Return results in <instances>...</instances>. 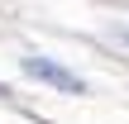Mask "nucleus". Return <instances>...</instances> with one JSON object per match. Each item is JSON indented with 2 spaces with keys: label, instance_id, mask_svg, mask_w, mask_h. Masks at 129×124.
I'll use <instances>...</instances> for the list:
<instances>
[{
  "label": "nucleus",
  "instance_id": "nucleus-1",
  "mask_svg": "<svg viewBox=\"0 0 129 124\" xmlns=\"http://www.w3.org/2000/svg\"><path fill=\"white\" fill-rule=\"evenodd\" d=\"M24 72H29L34 81H48V86H57V91H72V96L86 91L81 76H72L67 67H57V62H48V57H24Z\"/></svg>",
  "mask_w": 129,
  "mask_h": 124
},
{
  "label": "nucleus",
  "instance_id": "nucleus-2",
  "mask_svg": "<svg viewBox=\"0 0 129 124\" xmlns=\"http://www.w3.org/2000/svg\"><path fill=\"white\" fill-rule=\"evenodd\" d=\"M0 96H10V91H5V86H0Z\"/></svg>",
  "mask_w": 129,
  "mask_h": 124
}]
</instances>
